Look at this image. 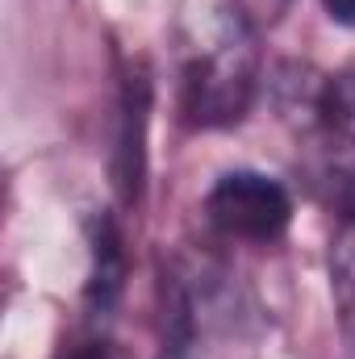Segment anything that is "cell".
Listing matches in <instances>:
<instances>
[{"label":"cell","mask_w":355,"mask_h":359,"mask_svg":"<svg viewBox=\"0 0 355 359\" xmlns=\"http://www.w3.org/2000/svg\"><path fill=\"white\" fill-rule=\"evenodd\" d=\"M255 96V46L251 25L239 13L205 17L188 42L180 72V109L188 126L217 130L243 121Z\"/></svg>","instance_id":"1"},{"label":"cell","mask_w":355,"mask_h":359,"mask_svg":"<svg viewBox=\"0 0 355 359\" xmlns=\"http://www.w3.org/2000/svg\"><path fill=\"white\" fill-rule=\"evenodd\" d=\"M205 217L226 238L272 243L293 222V196L276 176L239 168L213 180V188L205 192Z\"/></svg>","instance_id":"2"},{"label":"cell","mask_w":355,"mask_h":359,"mask_svg":"<svg viewBox=\"0 0 355 359\" xmlns=\"http://www.w3.org/2000/svg\"><path fill=\"white\" fill-rule=\"evenodd\" d=\"M126 284V251H121V234L109 217H100L96 234H92V280H88V305L92 313H109L113 301L121 297Z\"/></svg>","instance_id":"3"},{"label":"cell","mask_w":355,"mask_h":359,"mask_svg":"<svg viewBox=\"0 0 355 359\" xmlns=\"http://www.w3.org/2000/svg\"><path fill=\"white\" fill-rule=\"evenodd\" d=\"M121 121H126V130H121V159H126V168H121V192H126V201L130 196H138V188H142V134H147V80L142 76H134L130 84H126V104H121Z\"/></svg>","instance_id":"4"},{"label":"cell","mask_w":355,"mask_h":359,"mask_svg":"<svg viewBox=\"0 0 355 359\" xmlns=\"http://www.w3.org/2000/svg\"><path fill=\"white\" fill-rule=\"evenodd\" d=\"M330 288H335L343 334H347V347L355 359V213L343 217V226L330 243Z\"/></svg>","instance_id":"5"},{"label":"cell","mask_w":355,"mask_h":359,"mask_svg":"<svg viewBox=\"0 0 355 359\" xmlns=\"http://www.w3.org/2000/svg\"><path fill=\"white\" fill-rule=\"evenodd\" d=\"M318 113L343 142L355 147V67H343L326 80V88L318 96Z\"/></svg>","instance_id":"6"},{"label":"cell","mask_w":355,"mask_h":359,"mask_svg":"<svg viewBox=\"0 0 355 359\" xmlns=\"http://www.w3.org/2000/svg\"><path fill=\"white\" fill-rule=\"evenodd\" d=\"M230 4H234V13H239L251 29H260V25H276L280 13H284L293 0H230Z\"/></svg>","instance_id":"7"},{"label":"cell","mask_w":355,"mask_h":359,"mask_svg":"<svg viewBox=\"0 0 355 359\" xmlns=\"http://www.w3.org/2000/svg\"><path fill=\"white\" fill-rule=\"evenodd\" d=\"M59 359H130L117 343H109V339H88V343H76V347H67Z\"/></svg>","instance_id":"8"},{"label":"cell","mask_w":355,"mask_h":359,"mask_svg":"<svg viewBox=\"0 0 355 359\" xmlns=\"http://www.w3.org/2000/svg\"><path fill=\"white\" fill-rule=\"evenodd\" d=\"M322 8H326V17H330L335 25L355 29V0H322Z\"/></svg>","instance_id":"9"}]
</instances>
